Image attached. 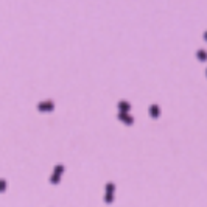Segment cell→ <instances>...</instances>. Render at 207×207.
Instances as JSON below:
<instances>
[{
	"mask_svg": "<svg viewBox=\"0 0 207 207\" xmlns=\"http://www.w3.org/2000/svg\"><path fill=\"white\" fill-rule=\"evenodd\" d=\"M112 198H114V184L109 182V184L106 185V198H104V201H106V203H112V201H114Z\"/></svg>",
	"mask_w": 207,
	"mask_h": 207,
	"instance_id": "cell-2",
	"label": "cell"
},
{
	"mask_svg": "<svg viewBox=\"0 0 207 207\" xmlns=\"http://www.w3.org/2000/svg\"><path fill=\"white\" fill-rule=\"evenodd\" d=\"M62 171H64V167L58 165L53 171V176H51V184H58L61 181V176H62Z\"/></svg>",
	"mask_w": 207,
	"mask_h": 207,
	"instance_id": "cell-1",
	"label": "cell"
},
{
	"mask_svg": "<svg viewBox=\"0 0 207 207\" xmlns=\"http://www.w3.org/2000/svg\"><path fill=\"white\" fill-rule=\"evenodd\" d=\"M6 190V182L3 179H0V192H5Z\"/></svg>",
	"mask_w": 207,
	"mask_h": 207,
	"instance_id": "cell-3",
	"label": "cell"
}]
</instances>
